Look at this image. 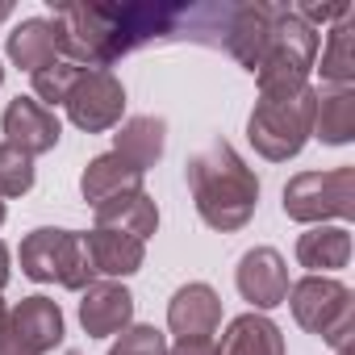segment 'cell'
<instances>
[{"instance_id": "obj_23", "label": "cell", "mask_w": 355, "mask_h": 355, "mask_svg": "<svg viewBox=\"0 0 355 355\" xmlns=\"http://www.w3.org/2000/svg\"><path fill=\"white\" fill-rule=\"evenodd\" d=\"M318 71L330 88H351V80H355V17L334 21V30L326 34V51H322Z\"/></svg>"}, {"instance_id": "obj_25", "label": "cell", "mask_w": 355, "mask_h": 355, "mask_svg": "<svg viewBox=\"0 0 355 355\" xmlns=\"http://www.w3.org/2000/svg\"><path fill=\"white\" fill-rule=\"evenodd\" d=\"M30 189H34V159L13 142H0V201L26 197Z\"/></svg>"}, {"instance_id": "obj_11", "label": "cell", "mask_w": 355, "mask_h": 355, "mask_svg": "<svg viewBox=\"0 0 355 355\" xmlns=\"http://www.w3.org/2000/svg\"><path fill=\"white\" fill-rule=\"evenodd\" d=\"M234 284H239L243 301L255 305V313L276 309V305H284V297H288V263H284V255H280L276 247H251V251L239 259Z\"/></svg>"}, {"instance_id": "obj_21", "label": "cell", "mask_w": 355, "mask_h": 355, "mask_svg": "<svg viewBox=\"0 0 355 355\" xmlns=\"http://www.w3.org/2000/svg\"><path fill=\"white\" fill-rule=\"evenodd\" d=\"M313 138H322L326 146H347L355 138V88H326V92H318Z\"/></svg>"}, {"instance_id": "obj_32", "label": "cell", "mask_w": 355, "mask_h": 355, "mask_svg": "<svg viewBox=\"0 0 355 355\" xmlns=\"http://www.w3.org/2000/svg\"><path fill=\"white\" fill-rule=\"evenodd\" d=\"M334 355H355V351H351V343H343V347H334Z\"/></svg>"}, {"instance_id": "obj_6", "label": "cell", "mask_w": 355, "mask_h": 355, "mask_svg": "<svg viewBox=\"0 0 355 355\" xmlns=\"http://www.w3.org/2000/svg\"><path fill=\"white\" fill-rule=\"evenodd\" d=\"M318 67V30H309L293 9L284 13V21L276 26L259 67L251 71L259 80V96H276V92H297L309 88V71Z\"/></svg>"}, {"instance_id": "obj_20", "label": "cell", "mask_w": 355, "mask_h": 355, "mask_svg": "<svg viewBox=\"0 0 355 355\" xmlns=\"http://www.w3.org/2000/svg\"><path fill=\"white\" fill-rule=\"evenodd\" d=\"M218 355H284L280 326L251 309V313H243L226 326V334L218 343Z\"/></svg>"}, {"instance_id": "obj_2", "label": "cell", "mask_w": 355, "mask_h": 355, "mask_svg": "<svg viewBox=\"0 0 355 355\" xmlns=\"http://www.w3.org/2000/svg\"><path fill=\"white\" fill-rule=\"evenodd\" d=\"M184 175H189V189H193V201H197V214L209 230H222V234H234L243 230L251 218H255V205H259V180L255 171L243 163V155L230 146V142H209L205 150H197L189 163H184Z\"/></svg>"}, {"instance_id": "obj_30", "label": "cell", "mask_w": 355, "mask_h": 355, "mask_svg": "<svg viewBox=\"0 0 355 355\" xmlns=\"http://www.w3.org/2000/svg\"><path fill=\"white\" fill-rule=\"evenodd\" d=\"M5 330H9V305L0 301V343H5Z\"/></svg>"}, {"instance_id": "obj_35", "label": "cell", "mask_w": 355, "mask_h": 355, "mask_svg": "<svg viewBox=\"0 0 355 355\" xmlns=\"http://www.w3.org/2000/svg\"><path fill=\"white\" fill-rule=\"evenodd\" d=\"M67 355H84V351H67Z\"/></svg>"}, {"instance_id": "obj_33", "label": "cell", "mask_w": 355, "mask_h": 355, "mask_svg": "<svg viewBox=\"0 0 355 355\" xmlns=\"http://www.w3.org/2000/svg\"><path fill=\"white\" fill-rule=\"evenodd\" d=\"M5 218H9V209H5V201H0V226H5Z\"/></svg>"}, {"instance_id": "obj_12", "label": "cell", "mask_w": 355, "mask_h": 355, "mask_svg": "<svg viewBox=\"0 0 355 355\" xmlns=\"http://www.w3.org/2000/svg\"><path fill=\"white\" fill-rule=\"evenodd\" d=\"M0 125H5V142H13L17 150H26L30 159L55 150L59 138H63V125H59L55 109L38 105L34 96H13V101L5 105V117H0Z\"/></svg>"}, {"instance_id": "obj_14", "label": "cell", "mask_w": 355, "mask_h": 355, "mask_svg": "<svg viewBox=\"0 0 355 355\" xmlns=\"http://www.w3.org/2000/svg\"><path fill=\"white\" fill-rule=\"evenodd\" d=\"M222 326V297L193 280V284H180L175 297L167 301V330L175 338H214V330Z\"/></svg>"}, {"instance_id": "obj_22", "label": "cell", "mask_w": 355, "mask_h": 355, "mask_svg": "<svg viewBox=\"0 0 355 355\" xmlns=\"http://www.w3.org/2000/svg\"><path fill=\"white\" fill-rule=\"evenodd\" d=\"M9 59L17 67H26L30 76L38 67H46V63H55L59 59V46H55L51 17H26L21 26H13V34H9Z\"/></svg>"}, {"instance_id": "obj_13", "label": "cell", "mask_w": 355, "mask_h": 355, "mask_svg": "<svg viewBox=\"0 0 355 355\" xmlns=\"http://www.w3.org/2000/svg\"><path fill=\"white\" fill-rule=\"evenodd\" d=\"M80 326L88 338H113L134 326V293L117 280H92L80 293Z\"/></svg>"}, {"instance_id": "obj_17", "label": "cell", "mask_w": 355, "mask_h": 355, "mask_svg": "<svg viewBox=\"0 0 355 355\" xmlns=\"http://www.w3.org/2000/svg\"><path fill=\"white\" fill-rule=\"evenodd\" d=\"M163 146H167V121L163 117H150V113L125 117L117 125V134H113V155H121L138 171L155 167L163 159Z\"/></svg>"}, {"instance_id": "obj_15", "label": "cell", "mask_w": 355, "mask_h": 355, "mask_svg": "<svg viewBox=\"0 0 355 355\" xmlns=\"http://www.w3.org/2000/svg\"><path fill=\"white\" fill-rule=\"evenodd\" d=\"M80 239H84V251H88L92 272L105 276V280L134 276V272L142 268V259H146V243H138V239H130V234H117V230L92 226V230L80 234Z\"/></svg>"}, {"instance_id": "obj_24", "label": "cell", "mask_w": 355, "mask_h": 355, "mask_svg": "<svg viewBox=\"0 0 355 355\" xmlns=\"http://www.w3.org/2000/svg\"><path fill=\"white\" fill-rule=\"evenodd\" d=\"M80 71H84V67H76V63H67V59H55V63L38 67V71H34V101L46 105V109L63 105L67 92H71V84L80 80Z\"/></svg>"}, {"instance_id": "obj_34", "label": "cell", "mask_w": 355, "mask_h": 355, "mask_svg": "<svg viewBox=\"0 0 355 355\" xmlns=\"http://www.w3.org/2000/svg\"><path fill=\"white\" fill-rule=\"evenodd\" d=\"M0 84H5V63H0Z\"/></svg>"}, {"instance_id": "obj_5", "label": "cell", "mask_w": 355, "mask_h": 355, "mask_svg": "<svg viewBox=\"0 0 355 355\" xmlns=\"http://www.w3.org/2000/svg\"><path fill=\"white\" fill-rule=\"evenodd\" d=\"M21 272L38 284H59V288H76V293H84L96 280L84 239L76 230H59V226H38L21 239Z\"/></svg>"}, {"instance_id": "obj_7", "label": "cell", "mask_w": 355, "mask_h": 355, "mask_svg": "<svg viewBox=\"0 0 355 355\" xmlns=\"http://www.w3.org/2000/svg\"><path fill=\"white\" fill-rule=\"evenodd\" d=\"M284 214L293 222L326 226L330 218L351 222L355 218V167H330V171H301L284 184Z\"/></svg>"}, {"instance_id": "obj_27", "label": "cell", "mask_w": 355, "mask_h": 355, "mask_svg": "<svg viewBox=\"0 0 355 355\" xmlns=\"http://www.w3.org/2000/svg\"><path fill=\"white\" fill-rule=\"evenodd\" d=\"M309 30H318V26H326V21H343V17H351V5H301V9H293Z\"/></svg>"}, {"instance_id": "obj_28", "label": "cell", "mask_w": 355, "mask_h": 355, "mask_svg": "<svg viewBox=\"0 0 355 355\" xmlns=\"http://www.w3.org/2000/svg\"><path fill=\"white\" fill-rule=\"evenodd\" d=\"M167 355H218L214 338H175V347H167Z\"/></svg>"}, {"instance_id": "obj_29", "label": "cell", "mask_w": 355, "mask_h": 355, "mask_svg": "<svg viewBox=\"0 0 355 355\" xmlns=\"http://www.w3.org/2000/svg\"><path fill=\"white\" fill-rule=\"evenodd\" d=\"M9 272H13V268H9V247L0 243V288L9 284Z\"/></svg>"}, {"instance_id": "obj_8", "label": "cell", "mask_w": 355, "mask_h": 355, "mask_svg": "<svg viewBox=\"0 0 355 355\" xmlns=\"http://www.w3.org/2000/svg\"><path fill=\"white\" fill-rule=\"evenodd\" d=\"M71 125H80L84 134H105L113 125H121L125 113V88L113 71H80V80L71 84L67 101H63Z\"/></svg>"}, {"instance_id": "obj_19", "label": "cell", "mask_w": 355, "mask_h": 355, "mask_svg": "<svg viewBox=\"0 0 355 355\" xmlns=\"http://www.w3.org/2000/svg\"><path fill=\"white\" fill-rule=\"evenodd\" d=\"M297 263L309 276H326L351 263V230L347 226H309L297 239Z\"/></svg>"}, {"instance_id": "obj_10", "label": "cell", "mask_w": 355, "mask_h": 355, "mask_svg": "<svg viewBox=\"0 0 355 355\" xmlns=\"http://www.w3.org/2000/svg\"><path fill=\"white\" fill-rule=\"evenodd\" d=\"M284 13H288V5H263V0H255V5H230L226 34H222L226 51L247 71H255L268 42H272V34H276V26L284 21Z\"/></svg>"}, {"instance_id": "obj_31", "label": "cell", "mask_w": 355, "mask_h": 355, "mask_svg": "<svg viewBox=\"0 0 355 355\" xmlns=\"http://www.w3.org/2000/svg\"><path fill=\"white\" fill-rule=\"evenodd\" d=\"M9 13H13V5H5V0H0V21H9Z\"/></svg>"}, {"instance_id": "obj_1", "label": "cell", "mask_w": 355, "mask_h": 355, "mask_svg": "<svg viewBox=\"0 0 355 355\" xmlns=\"http://www.w3.org/2000/svg\"><path fill=\"white\" fill-rule=\"evenodd\" d=\"M226 9H163V5H59L51 13L59 59L84 71H109L121 55L163 38H205L222 42Z\"/></svg>"}, {"instance_id": "obj_18", "label": "cell", "mask_w": 355, "mask_h": 355, "mask_svg": "<svg viewBox=\"0 0 355 355\" xmlns=\"http://www.w3.org/2000/svg\"><path fill=\"white\" fill-rule=\"evenodd\" d=\"M96 226L146 243L159 230V205L146 189H138V193H125V197H113V201L96 205Z\"/></svg>"}, {"instance_id": "obj_3", "label": "cell", "mask_w": 355, "mask_h": 355, "mask_svg": "<svg viewBox=\"0 0 355 355\" xmlns=\"http://www.w3.org/2000/svg\"><path fill=\"white\" fill-rule=\"evenodd\" d=\"M313 109H318V92L313 88L259 96L251 117H247L251 146L263 159H272V163H284V159L301 155V146L313 138Z\"/></svg>"}, {"instance_id": "obj_16", "label": "cell", "mask_w": 355, "mask_h": 355, "mask_svg": "<svg viewBox=\"0 0 355 355\" xmlns=\"http://www.w3.org/2000/svg\"><path fill=\"white\" fill-rule=\"evenodd\" d=\"M142 175H146V171H138V167L125 163L121 155L105 150V155H96V159L84 167V175H80V193H84V201L96 209V205H105V201H113V197L138 193V189H142Z\"/></svg>"}, {"instance_id": "obj_4", "label": "cell", "mask_w": 355, "mask_h": 355, "mask_svg": "<svg viewBox=\"0 0 355 355\" xmlns=\"http://www.w3.org/2000/svg\"><path fill=\"white\" fill-rule=\"evenodd\" d=\"M284 301L293 305L297 326L318 334L322 343H330V347L355 343V293L343 280H334V276H305V280L288 284Z\"/></svg>"}, {"instance_id": "obj_9", "label": "cell", "mask_w": 355, "mask_h": 355, "mask_svg": "<svg viewBox=\"0 0 355 355\" xmlns=\"http://www.w3.org/2000/svg\"><path fill=\"white\" fill-rule=\"evenodd\" d=\"M63 343V309L59 301L34 293L9 309V330L0 343V355H46Z\"/></svg>"}, {"instance_id": "obj_26", "label": "cell", "mask_w": 355, "mask_h": 355, "mask_svg": "<svg viewBox=\"0 0 355 355\" xmlns=\"http://www.w3.org/2000/svg\"><path fill=\"white\" fill-rule=\"evenodd\" d=\"M109 355H167V338L155 326H125L109 347Z\"/></svg>"}]
</instances>
